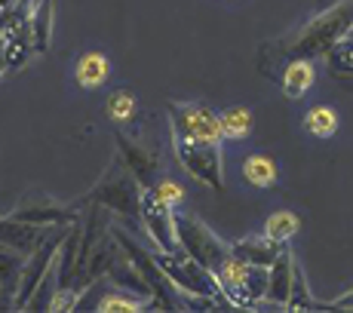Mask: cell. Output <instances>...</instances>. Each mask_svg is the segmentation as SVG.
<instances>
[{"label":"cell","mask_w":353,"mask_h":313,"mask_svg":"<svg viewBox=\"0 0 353 313\" xmlns=\"http://www.w3.org/2000/svg\"><path fill=\"white\" fill-rule=\"evenodd\" d=\"M320 301L310 295V285L304 280L301 264H295V274H292V292H289V310H316Z\"/></svg>","instance_id":"obj_23"},{"label":"cell","mask_w":353,"mask_h":313,"mask_svg":"<svg viewBox=\"0 0 353 313\" xmlns=\"http://www.w3.org/2000/svg\"><path fill=\"white\" fill-rule=\"evenodd\" d=\"M347 83H350V86H353V80H347Z\"/></svg>","instance_id":"obj_30"},{"label":"cell","mask_w":353,"mask_h":313,"mask_svg":"<svg viewBox=\"0 0 353 313\" xmlns=\"http://www.w3.org/2000/svg\"><path fill=\"white\" fill-rule=\"evenodd\" d=\"M329 71L341 80H353V37H344L325 52Z\"/></svg>","instance_id":"obj_21"},{"label":"cell","mask_w":353,"mask_h":313,"mask_svg":"<svg viewBox=\"0 0 353 313\" xmlns=\"http://www.w3.org/2000/svg\"><path fill=\"white\" fill-rule=\"evenodd\" d=\"M148 307V301L145 298H139V295H123V292H111V295H105L99 301V313H117V310H123V313H139V310H145Z\"/></svg>","instance_id":"obj_24"},{"label":"cell","mask_w":353,"mask_h":313,"mask_svg":"<svg viewBox=\"0 0 353 313\" xmlns=\"http://www.w3.org/2000/svg\"><path fill=\"white\" fill-rule=\"evenodd\" d=\"M117 154L123 160V166L135 175V181L141 188H151V179L157 175V166H160L157 154L148 151V145H139V141H132L123 132H117Z\"/></svg>","instance_id":"obj_10"},{"label":"cell","mask_w":353,"mask_h":313,"mask_svg":"<svg viewBox=\"0 0 353 313\" xmlns=\"http://www.w3.org/2000/svg\"><path fill=\"white\" fill-rule=\"evenodd\" d=\"M3 74H6V68H3V59H0V77H3Z\"/></svg>","instance_id":"obj_28"},{"label":"cell","mask_w":353,"mask_h":313,"mask_svg":"<svg viewBox=\"0 0 353 313\" xmlns=\"http://www.w3.org/2000/svg\"><path fill=\"white\" fill-rule=\"evenodd\" d=\"M329 3H335V0H320V6H329Z\"/></svg>","instance_id":"obj_29"},{"label":"cell","mask_w":353,"mask_h":313,"mask_svg":"<svg viewBox=\"0 0 353 313\" xmlns=\"http://www.w3.org/2000/svg\"><path fill=\"white\" fill-rule=\"evenodd\" d=\"M43 236H46V228L19 221V219H12V215H3V219H0V246H10L16 252H22V255H28Z\"/></svg>","instance_id":"obj_12"},{"label":"cell","mask_w":353,"mask_h":313,"mask_svg":"<svg viewBox=\"0 0 353 313\" xmlns=\"http://www.w3.org/2000/svg\"><path fill=\"white\" fill-rule=\"evenodd\" d=\"M139 221H141V228H145V234L151 236V246L157 252L179 249V240H175V209L166 206L151 188L141 190Z\"/></svg>","instance_id":"obj_8"},{"label":"cell","mask_w":353,"mask_h":313,"mask_svg":"<svg viewBox=\"0 0 353 313\" xmlns=\"http://www.w3.org/2000/svg\"><path fill=\"white\" fill-rule=\"evenodd\" d=\"M283 249H286V243L270 240L268 234H261V236H246V240L230 243V255L243 258L246 264H261V267H270V261H274V258L280 255Z\"/></svg>","instance_id":"obj_14"},{"label":"cell","mask_w":353,"mask_h":313,"mask_svg":"<svg viewBox=\"0 0 353 313\" xmlns=\"http://www.w3.org/2000/svg\"><path fill=\"white\" fill-rule=\"evenodd\" d=\"M154 194L160 196L166 206H172V209H179L181 206V200H185V188L179 185V181H172V179H163L157 188H151Z\"/></svg>","instance_id":"obj_27"},{"label":"cell","mask_w":353,"mask_h":313,"mask_svg":"<svg viewBox=\"0 0 353 313\" xmlns=\"http://www.w3.org/2000/svg\"><path fill=\"white\" fill-rule=\"evenodd\" d=\"M86 292H90V285H80L77 292H74L71 285H62V289H56V295L50 298V304H46V307L56 310V313H62V310H74V307L80 304V298L86 295Z\"/></svg>","instance_id":"obj_26"},{"label":"cell","mask_w":353,"mask_h":313,"mask_svg":"<svg viewBox=\"0 0 353 313\" xmlns=\"http://www.w3.org/2000/svg\"><path fill=\"white\" fill-rule=\"evenodd\" d=\"M295 255L289 252V246L270 261L268 267V298L264 304L276 310H289V292H292V274H295Z\"/></svg>","instance_id":"obj_11"},{"label":"cell","mask_w":353,"mask_h":313,"mask_svg":"<svg viewBox=\"0 0 353 313\" xmlns=\"http://www.w3.org/2000/svg\"><path fill=\"white\" fill-rule=\"evenodd\" d=\"M347 37H353V31H350V34H347Z\"/></svg>","instance_id":"obj_31"},{"label":"cell","mask_w":353,"mask_h":313,"mask_svg":"<svg viewBox=\"0 0 353 313\" xmlns=\"http://www.w3.org/2000/svg\"><path fill=\"white\" fill-rule=\"evenodd\" d=\"M31 56H34V40H31L28 19H25V22H19L16 28L3 37V43H0V59H3L6 71H19V68L28 65Z\"/></svg>","instance_id":"obj_13"},{"label":"cell","mask_w":353,"mask_h":313,"mask_svg":"<svg viewBox=\"0 0 353 313\" xmlns=\"http://www.w3.org/2000/svg\"><path fill=\"white\" fill-rule=\"evenodd\" d=\"M169 135H185V139L200 141H225L221 135V120L212 108L200 101H172L169 105Z\"/></svg>","instance_id":"obj_7"},{"label":"cell","mask_w":353,"mask_h":313,"mask_svg":"<svg viewBox=\"0 0 353 313\" xmlns=\"http://www.w3.org/2000/svg\"><path fill=\"white\" fill-rule=\"evenodd\" d=\"M108 114L114 123H129L135 117V95L132 92H117L108 99Z\"/></svg>","instance_id":"obj_25"},{"label":"cell","mask_w":353,"mask_h":313,"mask_svg":"<svg viewBox=\"0 0 353 313\" xmlns=\"http://www.w3.org/2000/svg\"><path fill=\"white\" fill-rule=\"evenodd\" d=\"M108 74H111V65H108V59L101 56V52H83V56L77 59V68H74V77H77V83L83 86V90H99V86H105Z\"/></svg>","instance_id":"obj_16"},{"label":"cell","mask_w":353,"mask_h":313,"mask_svg":"<svg viewBox=\"0 0 353 313\" xmlns=\"http://www.w3.org/2000/svg\"><path fill=\"white\" fill-rule=\"evenodd\" d=\"M172 154L179 166L200 181L209 190L225 188V151L219 141H200V139H185V135H172Z\"/></svg>","instance_id":"obj_3"},{"label":"cell","mask_w":353,"mask_h":313,"mask_svg":"<svg viewBox=\"0 0 353 313\" xmlns=\"http://www.w3.org/2000/svg\"><path fill=\"white\" fill-rule=\"evenodd\" d=\"M304 129H307L310 135H316V139H329V135H335V129H338L335 108H329V105L310 108L307 117H304Z\"/></svg>","instance_id":"obj_20"},{"label":"cell","mask_w":353,"mask_h":313,"mask_svg":"<svg viewBox=\"0 0 353 313\" xmlns=\"http://www.w3.org/2000/svg\"><path fill=\"white\" fill-rule=\"evenodd\" d=\"M52 22H56V0H34L28 12V28L37 56L52 46Z\"/></svg>","instance_id":"obj_15"},{"label":"cell","mask_w":353,"mask_h":313,"mask_svg":"<svg viewBox=\"0 0 353 313\" xmlns=\"http://www.w3.org/2000/svg\"><path fill=\"white\" fill-rule=\"evenodd\" d=\"M175 240H179L181 252H188L194 261H200L212 274L230 255V243H221V236H215V230L206 221L194 219L188 212H179V209H175Z\"/></svg>","instance_id":"obj_6"},{"label":"cell","mask_w":353,"mask_h":313,"mask_svg":"<svg viewBox=\"0 0 353 313\" xmlns=\"http://www.w3.org/2000/svg\"><path fill=\"white\" fill-rule=\"evenodd\" d=\"M139 200H141V185L135 181V175L129 172L123 163H120V156L99 179L96 190L86 196V203H96V206L120 215V219H129V221L139 219Z\"/></svg>","instance_id":"obj_5"},{"label":"cell","mask_w":353,"mask_h":313,"mask_svg":"<svg viewBox=\"0 0 353 313\" xmlns=\"http://www.w3.org/2000/svg\"><path fill=\"white\" fill-rule=\"evenodd\" d=\"M280 83L289 99H295V101L304 99L310 83H314V65H310L307 59H292V62H286V71H283Z\"/></svg>","instance_id":"obj_17"},{"label":"cell","mask_w":353,"mask_h":313,"mask_svg":"<svg viewBox=\"0 0 353 313\" xmlns=\"http://www.w3.org/2000/svg\"><path fill=\"white\" fill-rule=\"evenodd\" d=\"M298 228H301V221H298V215L289 212V209H280V212H274L264 221V234L276 243H289L292 236L298 234Z\"/></svg>","instance_id":"obj_22"},{"label":"cell","mask_w":353,"mask_h":313,"mask_svg":"<svg viewBox=\"0 0 353 313\" xmlns=\"http://www.w3.org/2000/svg\"><path fill=\"white\" fill-rule=\"evenodd\" d=\"M353 31V0H335V3L323 6L320 16L304 22L286 37H276L261 46L258 59L270 62H292V59H320L338 40H344Z\"/></svg>","instance_id":"obj_1"},{"label":"cell","mask_w":353,"mask_h":313,"mask_svg":"<svg viewBox=\"0 0 353 313\" xmlns=\"http://www.w3.org/2000/svg\"><path fill=\"white\" fill-rule=\"evenodd\" d=\"M65 230H56V234H46L43 240L34 246L28 255H25L22 261V270H19V283H16V295H12V310L19 307H28L34 301V295H37L40 289L46 285L50 280V270L56 267L59 261V249H62V240H65Z\"/></svg>","instance_id":"obj_4"},{"label":"cell","mask_w":353,"mask_h":313,"mask_svg":"<svg viewBox=\"0 0 353 313\" xmlns=\"http://www.w3.org/2000/svg\"><path fill=\"white\" fill-rule=\"evenodd\" d=\"M219 120H221V135L230 141H240L252 132V111L249 108H228Z\"/></svg>","instance_id":"obj_19"},{"label":"cell","mask_w":353,"mask_h":313,"mask_svg":"<svg viewBox=\"0 0 353 313\" xmlns=\"http://www.w3.org/2000/svg\"><path fill=\"white\" fill-rule=\"evenodd\" d=\"M243 179L252 188H274L276 181V163L264 154H252L243 160Z\"/></svg>","instance_id":"obj_18"},{"label":"cell","mask_w":353,"mask_h":313,"mask_svg":"<svg viewBox=\"0 0 353 313\" xmlns=\"http://www.w3.org/2000/svg\"><path fill=\"white\" fill-rule=\"evenodd\" d=\"M111 236H114V243H117V246L129 255V261L139 267L141 280H145V285H148V307L151 310H181V304L175 301L179 292L172 289V283H169L166 276H163L154 252H148L132 234H129V230L120 228V224H114L111 228Z\"/></svg>","instance_id":"obj_2"},{"label":"cell","mask_w":353,"mask_h":313,"mask_svg":"<svg viewBox=\"0 0 353 313\" xmlns=\"http://www.w3.org/2000/svg\"><path fill=\"white\" fill-rule=\"evenodd\" d=\"M12 219L19 221H28V224H37V228H68V224H77L80 221V212L65 203L52 200L46 194H28L12 206Z\"/></svg>","instance_id":"obj_9"}]
</instances>
